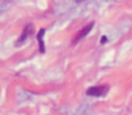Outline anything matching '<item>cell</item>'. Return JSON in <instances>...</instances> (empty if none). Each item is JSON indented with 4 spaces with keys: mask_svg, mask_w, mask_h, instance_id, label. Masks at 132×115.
<instances>
[{
    "mask_svg": "<svg viewBox=\"0 0 132 115\" xmlns=\"http://www.w3.org/2000/svg\"><path fill=\"white\" fill-rule=\"evenodd\" d=\"M92 26H94V23H89V25H86V26H85V28H83V29H81L78 34H77V37L74 38V41H72V43H77L78 40H81V38L85 37V36H88V32L92 29Z\"/></svg>",
    "mask_w": 132,
    "mask_h": 115,
    "instance_id": "obj_2",
    "label": "cell"
},
{
    "mask_svg": "<svg viewBox=\"0 0 132 115\" xmlns=\"http://www.w3.org/2000/svg\"><path fill=\"white\" fill-rule=\"evenodd\" d=\"M109 91V86H94V87H89L86 91L88 95H92V97H100V95H104L106 92Z\"/></svg>",
    "mask_w": 132,
    "mask_h": 115,
    "instance_id": "obj_1",
    "label": "cell"
},
{
    "mask_svg": "<svg viewBox=\"0 0 132 115\" xmlns=\"http://www.w3.org/2000/svg\"><path fill=\"white\" fill-rule=\"evenodd\" d=\"M43 36H45V29H40L37 38H38V43H40V52H45V43H43Z\"/></svg>",
    "mask_w": 132,
    "mask_h": 115,
    "instance_id": "obj_4",
    "label": "cell"
},
{
    "mask_svg": "<svg viewBox=\"0 0 132 115\" xmlns=\"http://www.w3.org/2000/svg\"><path fill=\"white\" fill-rule=\"evenodd\" d=\"M75 2H81V0H75Z\"/></svg>",
    "mask_w": 132,
    "mask_h": 115,
    "instance_id": "obj_6",
    "label": "cell"
},
{
    "mask_svg": "<svg viewBox=\"0 0 132 115\" xmlns=\"http://www.w3.org/2000/svg\"><path fill=\"white\" fill-rule=\"evenodd\" d=\"M100 41H101V43H106V41H108V38H106V37H101V40H100Z\"/></svg>",
    "mask_w": 132,
    "mask_h": 115,
    "instance_id": "obj_5",
    "label": "cell"
},
{
    "mask_svg": "<svg viewBox=\"0 0 132 115\" xmlns=\"http://www.w3.org/2000/svg\"><path fill=\"white\" fill-rule=\"evenodd\" d=\"M31 29H32V25H28V26L25 28V31H23V34H22V37L19 38V41H17L19 45H20V43H23V41L26 40V37H28V36L31 34Z\"/></svg>",
    "mask_w": 132,
    "mask_h": 115,
    "instance_id": "obj_3",
    "label": "cell"
}]
</instances>
